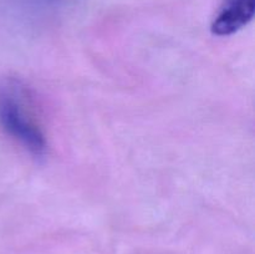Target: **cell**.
Returning <instances> with one entry per match:
<instances>
[{"mask_svg":"<svg viewBox=\"0 0 255 254\" xmlns=\"http://www.w3.org/2000/svg\"><path fill=\"white\" fill-rule=\"evenodd\" d=\"M24 91L16 81L0 84V125L34 156H44L47 143L39 125L34 121Z\"/></svg>","mask_w":255,"mask_h":254,"instance_id":"obj_1","label":"cell"},{"mask_svg":"<svg viewBox=\"0 0 255 254\" xmlns=\"http://www.w3.org/2000/svg\"><path fill=\"white\" fill-rule=\"evenodd\" d=\"M254 11L255 0H224L212 22V34L217 36L236 34L252 21Z\"/></svg>","mask_w":255,"mask_h":254,"instance_id":"obj_2","label":"cell"}]
</instances>
